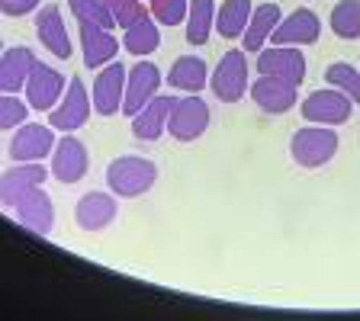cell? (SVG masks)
Listing matches in <instances>:
<instances>
[{"label": "cell", "mask_w": 360, "mask_h": 321, "mask_svg": "<svg viewBox=\"0 0 360 321\" xmlns=\"http://www.w3.org/2000/svg\"><path fill=\"white\" fill-rule=\"evenodd\" d=\"M10 212H13L16 222H20L26 232L39 235V238H49V235H52V225H55V202H52V196L45 193L42 187L30 190V193L22 196V199L16 202Z\"/></svg>", "instance_id": "cell-15"}, {"label": "cell", "mask_w": 360, "mask_h": 321, "mask_svg": "<svg viewBox=\"0 0 360 321\" xmlns=\"http://www.w3.org/2000/svg\"><path fill=\"white\" fill-rule=\"evenodd\" d=\"M212 122L210 103L200 97V93H187V97H177L171 110V119H167V132L177 138V142H196L206 135Z\"/></svg>", "instance_id": "cell-6"}, {"label": "cell", "mask_w": 360, "mask_h": 321, "mask_svg": "<svg viewBox=\"0 0 360 321\" xmlns=\"http://www.w3.org/2000/svg\"><path fill=\"white\" fill-rule=\"evenodd\" d=\"M328 26L338 39H360V0H338L331 7V16H328Z\"/></svg>", "instance_id": "cell-27"}, {"label": "cell", "mask_w": 360, "mask_h": 321, "mask_svg": "<svg viewBox=\"0 0 360 321\" xmlns=\"http://www.w3.org/2000/svg\"><path fill=\"white\" fill-rule=\"evenodd\" d=\"M216 0H190V13L184 22V36L190 45H206L216 32Z\"/></svg>", "instance_id": "cell-25"}, {"label": "cell", "mask_w": 360, "mask_h": 321, "mask_svg": "<svg viewBox=\"0 0 360 321\" xmlns=\"http://www.w3.org/2000/svg\"><path fill=\"white\" fill-rule=\"evenodd\" d=\"M341 148V138H338V129L331 126H302L300 132H292L290 138V155L292 161L306 171H319L338 155Z\"/></svg>", "instance_id": "cell-2"}, {"label": "cell", "mask_w": 360, "mask_h": 321, "mask_svg": "<svg viewBox=\"0 0 360 321\" xmlns=\"http://www.w3.org/2000/svg\"><path fill=\"white\" fill-rule=\"evenodd\" d=\"M126 81H129V67L120 61H110L97 71L90 97H94V110L100 116H116L122 112V100H126Z\"/></svg>", "instance_id": "cell-10"}, {"label": "cell", "mask_w": 360, "mask_h": 321, "mask_svg": "<svg viewBox=\"0 0 360 321\" xmlns=\"http://www.w3.org/2000/svg\"><path fill=\"white\" fill-rule=\"evenodd\" d=\"M158 45H161V32H158V20L151 16V10L139 22H132L129 30H122V48L129 55L145 58V55L158 52Z\"/></svg>", "instance_id": "cell-26"}, {"label": "cell", "mask_w": 360, "mask_h": 321, "mask_svg": "<svg viewBox=\"0 0 360 321\" xmlns=\"http://www.w3.org/2000/svg\"><path fill=\"white\" fill-rule=\"evenodd\" d=\"M68 10H71V16L77 22H94V26H103V30L120 26L112 10L106 7V0H68Z\"/></svg>", "instance_id": "cell-28"}, {"label": "cell", "mask_w": 360, "mask_h": 321, "mask_svg": "<svg viewBox=\"0 0 360 321\" xmlns=\"http://www.w3.org/2000/svg\"><path fill=\"white\" fill-rule=\"evenodd\" d=\"M251 13H255V4H251V0H225V4H219L216 36H222L225 42H241Z\"/></svg>", "instance_id": "cell-24"}, {"label": "cell", "mask_w": 360, "mask_h": 321, "mask_svg": "<svg viewBox=\"0 0 360 321\" xmlns=\"http://www.w3.org/2000/svg\"><path fill=\"white\" fill-rule=\"evenodd\" d=\"M325 84L354 100V106L360 103V67L347 65V61H335V65L325 67Z\"/></svg>", "instance_id": "cell-29"}, {"label": "cell", "mask_w": 360, "mask_h": 321, "mask_svg": "<svg viewBox=\"0 0 360 321\" xmlns=\"http://www.w3.org/2000/svg\"><path fill=\"white\" fill-rule=\"evenodd\" d=\"M106 7L112 10V16H116V22H120V30H129L132 22H139L145 13H148L142 0H106Z\"/></svg>", "instance_id": "cell-32"}, {"label": "cell", "mask_w": 360, "mask_h": 321, "mask_svg": "<svg viewBox=\"0 0 360 321\" xmlns=\"http://www.w3.org/2000/svg\"><path fill=\"white\" fill-rule=\"evenodd\" d=\"M167 84L180 93H202L210 84V65L200 55H180L167 71Z\"/></svg>", "instance_id": "cell-23"}, {"label": "cell", "mask_w": 360, "mask_h": 321, "mask_svg": "<svg viewBox=\"0 0 360 321\" xmlns=\"http://www.w3.org/2000/svg\"><path fill=\"white\" fill-rule=\"evenodd\" d=\"M36 65H39V58L32 48L10 45L7 52H4V58H0V90L4 93H22Z\"/></svg>", "instance_id": "cell-20"}, {"label": "cell", "mask_w": 360, "mask_h": 321, "mask_svg": "<svg viewBox=\"0 0 360 321\" xmlns=\"http://www.w3.org/2000/svg\"><path fill=\"white\" fill-rule=\"evenodd\" d=\"M280 20H283V10H280L277 4H261V7H255V13L248 20L245 36H241V48H245L248 55H257L261 48H267L274 30L280 26Z\"/></svg>", "instance_id": "cell-22"}, {"label": "cell", "mask_w": 360, "mask_h": 321, "mask_svg": "<svg viewBox=\"0 0 360 321\" xmlns=\"http://www.w3.org/2000/svg\"><path fill=\"white\" fill-rule=\"evenodd\" d=\"M177 103V97H167V93H158L142 112L132 116V135L139 142H158L161 135L167 132V119H171V110Z\"/></svg>", "instance_id": "cell-21"}, {"label": "cell", "mask_w": 360, "mask_h": 321, "mask_svg": "<svg viewBox=\"0 0 360 321\" xmlns=\"http://www.w3.org/2000/svg\"><path fill=\"white\" fill-rule=\"evenodd\" d=\"M49 177H52V171H45L42 161H30V164H16L10 171H4V180H0V202H4V209H13L22 196L30 190L42 187Z\"/></svg>", "instance_id": "cell-17"}, {"label": "cell", "mask_w": 360, "mask_h": 321, "mask_svg": "<svg viewBox=\"0 0 360 321\" xmlns=\"http://www.w3.org/2000/svg\"><path fill=\"white\" fill-rule=\"evenodd\" d=\"M120 216V202H116V193H106V190H90L81 199L75 202V225L81 232H103L116 222Z\"/></svg>", "instance_id": "cell-14"}, {"label": "cell", "mask_w": 360, "mask_h": 321, "mask_svg": "<svg viewBox=\"0 0 360 321\" xmlns=\"http://www.w3.org/2000/svg\"><path fill=\"white\" fill-rule=\"evenodd\" d=\"M257 74L283 77L300 87L306 81V55L296 45H267L257 52Z\"/></svg>", "instance_id": "cell-13"}, {"label": "cell", "mask_w": 360, "mask_h": 321, "mask_svg": "<svg viewBox=\"0 0 360 321\" xmlns=\"http://www.w3.org/2000/svg\"><path fill=\"white\" fill-rule=\"evenodd\" d=\"M68 81H71V77H65L61 71H55L52 65L39 61V65L32 67L30 81H26V90H22V97H26V103H30L32 110L52 112L55 106L61 103V97H65Z\"/></svg>", "instance_id": "cell-9"}, {"label": "cell", "mask_w": 360, "mask_h": 321, "mask_svg": "<svg viewBox=\"0 0 360 321\" xmlns=\"http://www.w3.org/2000/svg\"><path fill=\"white\" fill-rule=\"evenodd\" d=\"M158 183V164L139 155H122L106 167V187L120 199H139Z\"/></svg>", "instance_id": "cell-1"}, {"label": "cell", "mask_w": 360, "mask_h": 321, "mask_svg": "<svg viewBox=\"0 0 360 321\" xmlns=\"http://www.w3.org/2000/svg\"><path fill=\"white\" fill-rule=\"evenodd\" d=\"M148 10L158 20V26H180V22H187L190 0H148Z\"/></svg>", "instance_id": "cell-30"}, {"label": "cell", "mask_w": 360, "mask_h": 321, "mask_svg": "<svg viewBox=\"0 0 360 321\" xmlns=\"http://www.w3.org/2000/svg\"><path fill=\"white\" fill-rule=\"evenodd\" d=\"M77 32H81V55L84 65L90 71H100L103 65L116 61L122 42L112 36V30H103V26H94V22H77Z\"/></svg>", "instance_id": "cell-16"}, {"label": "cell", "mask_w": 360, "mask_h": 321, "mask_svg": "<svg viewBox=\"0 0 360 321\" xmlns=\"http://www.w3.org/2000/svg\"><path fill=\"white\" fill-rule=\"evenodd\" d=\"M210 90L219 103H238L251 90V67H248L245 48H229L222 58L216 61L210 74Z\"/></svg>", "instance_id": "cell-3"}, {"label": "cell", "mask_w": 360, "mask_h": 321, "mask_svg": "<svg viewBox=\"0 0 360 321\" xmlns=\"http://www.w3.org/2000/svg\"><path fill=\"white\" fill-rule=\"evenodd\" d=\"M49 171H52V177L58 180V183H65V187L81 183L90 171L87 145H84L75 132H65L52 151V167H49Z\"/></svg>", "instance_id": "cell-8"}, {"label": "cell", "mask_w": 360, "mask_h": 321, "mask_svg": "<svg viewBox=\"0 0 360 321\" xmlns=\"http://www.w3.org/2000/svg\"><path fill=\"white\" fill-rule=\"evenodd\" d=\"M322 36V20L306 7H296L280 20V26L270 36V45H315Z\"/></svg>", "instance_id": "cell-19"}, {"label": "cell", "mask_w": 360, "mask_h": 321, "mask_svg": "<svg viewBox=\"0 0 360 321\" xmlns=\"http://www.w3.org/2000/svg\"><path fill=\"white\" fill-rule=\"evenodd\" d=\"M248 97L255 100V106L267 116H283L292 106H300V87L283 77H270V74H257V81H251Z\"/></svg>", "instance_id": "cell-11"}, {"label": "cell", "mask_w": 360, "mask_h": 321, "mask_svg": "<svg viewBox=\"0 0 360 321\" xmlns=\"http://www.w3.org/2000/svg\"><path fill=\"white\" fill-rule=\"evenodd\" d=\"M55 129L49 122H22L20 129H13L7 145L10 161L16 164H30V161H42V157H52L55 151Z\"/></svg>", "instance_id": "cell-7"}, {"label": "cell", "mask_w": 360, "mask_h": 321, "mask_svg": "<svg viewBox=\"0 0 360 321\" xmlns=\"http://www.w3.org/2000/svg\"><path fill=\"white\" fill-rule=\"evenodd\" d=\"M161 84H165V77H161L158 65H151V61H139V65L129 67L126 100H122V116H129V119H132L135 112H142L145 106H148L151 100L161 93Z\"/></svg>", "instance_id": "cell-12"}, {"label": "cell", "mask_w": 360, "mask_h": 321, "mask_svg": "<svg viewBox=\"0 0 360 321\" xmlns=\"http://www.w3.org/2000/svg\"><path fill=\"white\" fill-rule=\"evenodd\" d=\"M90 112H94V97H90L87 84H84L81 77H71L61 103L49 112V126H52L55 132H77V129L87 126Z\"/></svg>", "instance_id": "cell-5"}, {"label": "cell", "mask_w": 360, "mask_h": 321, "mask_svg": "<svg viewBox=\"0 0 360 321\" xmlns=\"http://www.w3.org/2000/svg\"><path fill=\"white\" fill-rule=\"evenodd\" d=\"M300 112H302V122L338 129V126H345V122H351L354 100L335 87H322V90H312L309 97H302Z\"/></svg>", "instance_id": "cell-4"}, {"label": "cell", "mask_w": 360, "mask_h": 321, "mask_svg": "<svg viewBox=\"0 0 360 321\" xmlns=\"http://www.w3.org/2000/svg\"><path fill=\"white\" fill-rule=\"evenodd\" d=\"M36 39L45 45V52H52L58 61H68L75 55V45L68 36V26L61 20V10L55 4H45L36 13Z\"/></svg>", "instance_id": "cell-18"}, {"label": "cell", "mask_w": 360, "mask_h": 321, "mask_svg": "<svg viewBox=\"0 0 360 321\" xmlns=\"http://www.w3.org/2000/svg\"><path fill=\"white\" fill-rule=\"evenodd\" d=\"M39 7H42V0H0V10H4V16H10V20L39 13Z\"/></svg>", "instance_id": "cell-33"}, {"label": "cell", "mask_w": 360, "mask_h": 321, "mask_svg": "<svg viewBox=\"0 0 360 321\" xmlns=\"http://www.w3.org/2000/svg\"><path fill=\"white\" fill-rule=\"evenodd\" d=\"M30 110L32 106L26 103V97H20V93H4V97H0V126L20 129L22 122H30Z\"/></svg>", "instance_id": "cell-31"}]
</instances>
